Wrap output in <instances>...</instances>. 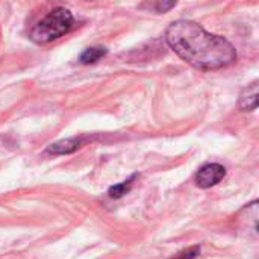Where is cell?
<instances>
[{"label": "cell", "instance_id": "6da1fadb", "mask_svg": "<svg viewBox=\"0 0 259 259\" xmlns=\"http://www.w3.org/2000/svg\"><path fill=\"white\" fill-rule=\"evenodd\" d=\"M167 44L188 64L199 70H219L235 62V47L223 36L206 32L188 20L171 23L165 32Z\"/></svg>", "mask_w": 259, "mask_h": 259}, {"label": "cell", "instance_id": "7a4b0ae2", "mask_svg": "<svg viewBox=\"0 0 259 259\" xmlns=\"http://www.w3.org/2000/svg\"><path fill=\"white\" fill-rule=\"evenodd\" d=\"M73 26V15L68 9L59 6L52 9L30 30L29 36L36 44H47L65 35Z\"/></svg>", "mask_w": 259, "mask_h": 259}, {"label": "cell", "instance_id": "3957f363", "mask_svg": "<svg viewBox=\"0 0 259 259\" xmlns=\"http://www.w3.org/2000/svg\"><path fill=\"white\" fill-rule=\"evenodd\" d=\"M226 176V168L220 164H206L196 175V185L199 188H211L223 181Z\"/></svg>", "mask_w": 259, "mask_h": 259}, {"label": "cell", "instance_id": "277c9868", "mask_svg": "<svg viewBox=\"0 0 259 259\" xmlns=\"http://www.w3.org/2000/svg\"><path fill=\"white\" fill-rule=\"evenodd\" d=\"M238 105H240L241 111H255L256 109V106H258V82L256 80L243 90V93L240 94Z\"/></svg>", "mask_w": 259, "mask_h": 259}, {"label": "cell", "instance_id": "5b68a950", "mask_svg": "<svg viewBox=\"0 0 259 259\" xmlns=\"http://www.w3.org/2000/svg\"><path fill=\"white\" fill-rule=\"evenodd\" d=\"M80 144H82V138H68V140H62L55 144H50L46 152L50 155H68L77 150Z\"/></svg>", "mask_w": 259, "mask_h": 259}, {"label": "cell", "instance_id": "8992f818", "mask_svg": "<svg viewBox=\"0 0 259 259\" xmlns=\"http://www.w3.org/2000/svg\"><path fill=\"white\" fill-rule=\"evenodd\" d=\"M106 53H108V50H106L105 47H100V46H97V47H90V49H87V50L80 55V62H82V64H94V62H97L100 58H103Z\"/></svg>", "mask_w": 259, "mask_h": 259}, {"label": "cell", "instance_id": "52a82bcc", "mask_svg": "<svg viewBox=\"0 0 259 259\" xmlns=\"http://www.w3.org/2000/svg\"><path fill=\"white\" fill-rule=\"evenodd\" d=\"M134 179H135V176H132L131 179H127V181H124V182H121V184H118V185H114V187H111L109 188V196L112 197V199H120V197H123L126 193H129V190L132 188V184H134Z\"/></svg>", "mask_w": 259, "mask_h": 259}, {"label": "cell", "instance_id": "ba28073f", "mask_svg": "<svg viewBox=\"0 0 259 259\" xmlns=\"http://www.w3.org/2000/svg\"><path fill=\"white\" fill-rule=\"evenodd\" d=\"M199 253H200V247L196 246V247H191V249H188V250L179 253V256L175 259H196L199 256Z\"/></svg>", "mask_w": 259, "mask_h": 259}, {"label": "cell", "instance_id": "9c48e42d", "mask_svg": "<svg viewBox=\"0 0 259 259\" xmlns=\"http://www.w3.org/2000/svg\"><path fill=\"white\" fill-rule=\"evenodd\" d=\"M153 6H155L156 12H167L168 9H171V8L176 6V2H158Z\"/></svg>", "mask_w": 259, "mask_h": 259}]
</instances>
